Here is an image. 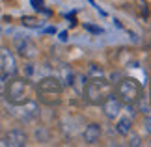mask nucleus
<instances>
[{
  "label": "nucleus",
  "instance_id": "1",
  "mask_svg": "<svg viewBox=\"0 0 151 147\" xmlns=\"http://www.w3.org/2000/svg\"><path fill=\"white\" fill-rule=\"evenodd\" d=\"M63 84L60 82L58 76H41L36 84H34V91H36V99L45 106H58L63 99Z\"/></svg>",
  "mask_w": 151,
  "mask_h": 147
},
{
  "label": "nucleus",
  "instance_id": "2",
  "mask_svg": "<svg viewBox=\"0 0 151 147\" xmlns=\"http://www.w3.org/2000/svg\"><path fill=\"white\" fill-rule=\"evenodd\" d=\"M112 93H114V84L108 78H104V76H91V78H86L80 95L91 106H101Z\"/></svg>",
  "mask_w": 151,
  "mask_h": 147
},
{
  "label": "nucleus",
  "instance_id": "3",
  "mask_svg": "<svg viewBox=\"0 0 151 147\" xmlns=\"http://www.w3.org/2000/svg\"><path fill=\"white\" fill-rule=\"evenodd\" d=\"M4 97L6 103L9 106H19L24 104L32 99H36V91H34V84L30 78H19V76H9L8 84L4 90Z\"/></svg>",
  "mask_w": 151,
  "mask_h": 147
},
{
  "label": "nucleus",
  "instance_id": "4",
  "mask_svg": "<svg viewBox=\"0 0 151 147\" xmlns=\"http://www.w3.org/2000/svg\"><path fill=\"white\" fill-rule=\"evenodd\" d=\"M114 95L118 97L123 104H136L138 99L144 95V86L136 78L123 75L114 84Z\"/></svg>",
  "mask_w": 151,
  "mask_h": 147
},
{
  "label": "nucleus",
  "instance_id": "5",
  "mask_svg": "<svg viewBox=\"0 0 151 147\" xmlns=\"http://www.w3.org/2000/svg\"><path fill=\"white\" fill-rule=\"evenodd\" d=\"M13 47H15V52L19 54L22 60H34L37 56V45L34 43L30 37L26 36H15L13 37Z\"/></svg>",
  "mask_w": 151,
  "mask_h": 147
},
{
  "label": "nucleus",
  "instance_id": "6",
  "mask_svg": "<svg viewBox=\"0 0 151 147\" xmlns=\"http://www.w3.org/2000/svg\"><path fill=\"white\" fill-rule=\"evenodd\" d=\"M0 69H2V76L9 78V76L17 75V58L8 47H0Z\"/></svg>",
  "mask_w": 151,
  "mask_h": 147
},
{
  "label": "nucleus",
  "instance_id": "7",
  "mask_svg": "<svg viewBox=\"0 0 151 147\" xmlns=\"http://www.w3.org/2000/svg\"><path fill=\"white\" fill-rule=\"evenodd\" d=\"M11 110H13V115L19 117L21 121H32L39 114V106L36 99H32V101H28L24 104H19V106H11Z\"/></svg>",
  "mask_w": 151,
  "mask_h": 147
},
{
  "label": "nucleus",
  "instance_id": "8",
  "mask_svg": "<svg viewBox=\"0 0 151 147\" xmlns=\"http://www.w3.org/2000/svg\"><path fill=\"white\" fill-rule=\"evenodd\" d=\"M123 71H125L127 76H132V78H136L142 86H146L147 82H149V75H147V71L142 67V63L136 62V60H129V62H127L125 67H123Z\"/></svg>",
  "mask_w": 151,
  "mask_h": 147
},
{
  "label": "nucleus",
  "instance_id": "9",
  "mask_svg": "<svg viewBox=\"0 0 151 147\" xmlns=\"http://www.w3.org/2000/svg\"><path fill=\"white\" fill-rule=\"evenodd\" d=\"M6 147H24L28 143V136L22 128H11L4 134Z\"/></svg>",
  "mask_w": 151,
  "mask_h": 147
},
{
  "label": "nucleus",
  "instance_id": "10",
  "mask_svg": "<svg viewBox=\"0 0 151 147\" xmlns=\"http://www.w3.org/2000/svg\"><path fill=\"white\" fill-rule=\"evenodd\" d=\"M101 108H103V112H104V115H106L108 119H112V121H114L116 117L119 115L121 108H123V103H121L119 99H118V97H116L114 93H112V95H110V97L106 99V101H104V103L101 104Z\"/></svg>",
  "mask_w": 151,
  "mask_h": 147
},
{
  "label": "nucleus",
  "instance_id": "11",
  "mask_svg": "<svg viewBox=\"0 0 151 147\" xmlns=\"http://www.w3.org/2000/svg\"><path fill=\"white\" fill-rule=\"evenodd\" d=\"M82 140H84V143H88V145L99 143V140H101V125L90 123V125L84 128V132H82Z\"/></svg>",
  "mask_w": 151,
  "mask_h": 147
},
{
  "label": "nucleus",
  "instance_id": "12",
  "mask_svg": "<svg viewBox=\"0 0 151 147\" xmlns=\"http://www.w3.org/2000/svg\"><path fill=\"white\" fill-rule=\"evenodd\" d=\"M58 78H60V82L63 84V87H69L73 84V78H75V71L71 67H67V65H63L62 67V71L60 75H58Z\"/></svg>",
  "mask_w": 151,
  "mask_h": 147
},
{
  "label": "nucleus",
  "instance_id": "13",
  "mask_svg": "<svg viewBox=\"0 0 151 147\" xmlns=\"http://www.w3.org/2000/svg\"><path fill=\"white\" fill-rule=\"evenodd\" d=\"M21 22H22V26L32 28V30H41V28H43V21H41V19H37V17L24 15V17L21 19Z\"/></svg>",
  "mask_w": 151,
  "mask_h": 147
},
{
  "label": "nucleus",
  "instance_id": "14",
  "mask_svg": "<svg viewBox=\"0 0 151 147\" xmlns=\"http://www.w3.org/2000/svg\"><path fill=\"white\" fill-rule=\"evenodd\" d=\"M136 2V9H138V15L142 17L144 21L149 17V6H147V2L146 0H134Z\"/></svg>",
  "mask_w": 151,
  "mask_h": 147
},
{
  "label": "nucleus",
  "instance_id": "15",
  "mask_svg": "<svg viewBox=\"0 0 151 147\" xmlns=\"http://www.w3.org/2000/svg\"><path fill=\"white\" fill-rule=\"evenodd\" d=\"M91 76H104V71L101 69V65L90 63V65H88V71H86V78H91Z\"/></svg>",
  "mask_w": 151,
  "mask_h": 147
},
{
  "label": "nucleus",
  "instance_id": "16",
  "mask_svg": "<svg viewBox=\"0 0 151 147\" xmlns=\"http://www.w3.org/2000/svg\"><path fill=\"white\" fill-rule=\"evenodd\" d=\"M125 138H127V143H129V145H132V147H138V145H142V138L140 136H138V134L136 132H127L125 134Z\"/></svg>",
  "mask_w": 151,
  "mask_h": 147
},
{
  "label": "nucleus",
  "instance_id": "17",
  "mask_svg": "<svg viewBox=\"0 0 151 147\" xmlns=\"http://www.w3.org/2000/svg\"><path fill=\"white\" fill-rule=\"evenodd\" d=\"M30 4H32V8L39 11V13H45V15H50V9L45 8V0H30Z\"/></svg>",
  "mask_w": 151,
  "mask_h": 147
},
{
  "label": "nucleus",
  "instance_id": "18",
  "mask_svg": "<svg viewBox=\"0 0 151 147\" xmlns=\"http://www.w3.org/2000/svg\"><path fill=\"white\" fill-rule=\"evenodd\" d=\"M82 26H84V30L95 34V36H101V34H104V30H103L101 26H93V24H90V22H82Z\"/></svg>",
  "mask_w": 151,
  "mask_h": 147
},
{
  "label": "nucleus",
  "instance_id": "19",
  "mask_svg": "<svg viewBox=\"0 0 151 147\" xmlns=\"http://www.w3.org/2000/svg\"><path fill=\"white\" fill-rule=\"evenodd\" d=\"M144 127H146L147 134L151 136V108H149V112H146V114H144Z\"/></svg>",
  "mask_w": 151,
  "mask_h": 147
},
{
  "label": "nucleus",
  "instance_id": "20",
  "mask_svg": "<svg viewBox=\"0 0 151 147\" xmlns=\"http://www.w3.org/2000/svg\"><path fill=\"white\" fill-rule=\"evenodd\" d=\"M45 34H56V26H49V28H43Z\"/></svg>",
  "mask_w": 151,
  "mask_h": 147
},
{
  "label": "nucleus",
  "instance_id": "21",
  "mask_svg": "<svg viewBox=\"0 0 151 147\" xmlns=\"http://www.w3.org/2000/svg\"><path fill=\"white\" fill-rule=\"evenodd\" d=\"M60 41H67V32H60Z\"/></svg>",
  "mask_w": 151,
  "mask_h": 147
},
{
  "label": "nucleus",
  "instance_id": "22",
  "mask_svg": "<svg viewBox=\"0 0 151 147\" xmlns=\"http://www.w3.org/2000/svg\"><path fill=\"white\" fill-rule=\"evenodd\" d=\"M0 147H6V140L4 138H0Z\"/></svg>",
  "mask_w": 151,
  "mask_h": 147
},
{
  "label": "nucleus",
  "instance_id": "23",
  "mask_svg": "<svg viewBox=\"0 0 151 147\" xmlns=\"http://www.w3.org/2000/svg\"><path fill=\"white\" fill-rule=\"evenodd\" d=\"M149 103H151V99H149Z\"/></svg>",
  "mask_w": 151,
  "mask_h": 147
}]
</instances>
